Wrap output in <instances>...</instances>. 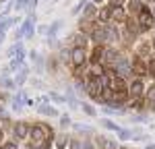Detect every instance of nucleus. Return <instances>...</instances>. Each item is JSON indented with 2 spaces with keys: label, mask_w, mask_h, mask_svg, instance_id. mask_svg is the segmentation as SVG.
Instances as JSON below:
<instances>
[{
  "label": "nucleus",
  "mask_w": 155,
  "mask_h": 149,
  "mask_svg": "<svg viewBox=\"0 0 155 149\" xmlns=\"http://www.w3.org/2000/svg\"><path fill=\"white\" fill-rule=\"evenodd\" d=\"M0 41H2V33H0Z\"/></svg>",
  "instance_id": "1"
}]
</instances>
